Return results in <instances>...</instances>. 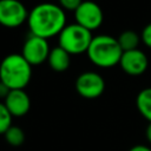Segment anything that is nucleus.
Masks as SVG:
<instances>
[{
  "label": "nucleus",
  "instance_id": "5",
  "mask_svg": "<svg viewBox=\"0 0 151 151\" xmlns=\"http://www.w3.org/2000/svg\"><path fill=\"white\" fill-rule=\"evenodd\" d=\"M28 19V12L20 0H0V25L18 27Z\"/></svg>",
  "mask_w": 151,
  "mask_h": 151
},
{
  "label": "nucleus",
  "instance_id": "6",
  "mask_svg": "<svg viewBox=\"0 0 151 151\" xmlns=\"http://www.w3.org/2000/svg\"><path fill=\"white\" fill-rule=\"evenodd\" d=\"M50 52L51 48L47 39L31 34L26 39L22 46L21 55L33 66V65H40L45 60H47Z\"/></svg>",
  "mask_w": 151,
  "mask_h": 151
},
{
  "label": "nucleus",
  "instance_id": "16",
  "mask_svg": "<svg viewBox=\"0 0 151 151\" xmlns=\"http://www.w3.org/2000/svg\"><path fill=\"white\" fill-rule=\"evenodd\" d=\"M83 2V0H59L60 7L65 11H76L80 4Z\"/></svg>",
  "mask_w": 151,
  "mask_h": 151
},
{
  "label": "nucleus",
  "instance_id": "10",
  "mask_svg": "<svg viewBox=\"0 0 151 151\" xmlns=\"http://www.w3.org/2000/svg\"><path fill=\"white\" fill-rule=\"evenodd\" d=\"M4 104L13 117H22L29 111L31 99L24 90H11Z\"/></svg>",
  "mask_w": 151,
  "mask_h": 151
},
{
  "label": "nucleus",
  "instance_id": "7",
  "mask_svg": "<svg viewBox=\"0 0 151 151\" xmlns=\"http://www.w3.org/2000/svg\"><path fill=\"white\" fill-rule=\"evenodd\" d=\"M76 22L88 31L97 29L103 22V11L93 1L85 0L74 11Z\"/></svg>",
  "mask_w": 151,
  "mask_h": 151
},
{
  "label": "nucleus",
  "instance_id": "18",
  "mask_svg": "<svg viewBox=\"0 0 151 151\" xmlns=\"http://www.w3.org/2000/svg\"><path fill=\"white\" fill-rule=\"evenodd\" d=\"M9 91H11V90H9L4 83L0 81V98H4V99H5V98L8 96Z\"/></svg>",
  "mask_w": 151,
  "mask_h": 151
},
{
  "label": "nucleus",
  "instance_id": "2",
  "mask_svg": "<svg viewBox=\"0 0 151 151\" xmlns=\"http://www.w3.org/2000/svg\"><path fill=\"white\" fill-rule=\"evenodd\" d=\"M32 77V65L19 53L6 55L0 63V81L9 90H24Z\"/></svg>",
  "mask_w": 151,
  "mask_h": 151
},
{
  "label": "nucleus",
  "instance_id": "13",
  "mask_svg": "<svg viewBox=\"0 0 151 151\" xmlns=\"http://www.w3.org/2000/svg\"><path fill=\"white\" fill-rule=\"evenodd\" d=\"M118 42H119L123 52L137 50V46L139 44V37L137 33H134L132 31H126L119 35Z\"/></svg>",
  "mask_w": 151,
  "mask_h": 151
},
{
  "label": "nucleus",
  "instance_id": "15",
  "mask_svg": "<svg viewBox=\"0 0 151 151\" xmlns=\"http://www.w3.org/2000/svg\"><path fill=\"white\" fill-rule=\"evenodd\" d=\"M12 114L7 110L4 103H0V134H5V132L12 126Z\"/></svg>",
  "mask_w": 151,
  "mask_h": 151
},
{
  "label": "nucleus",
  "instance_id": "20",
  "mask_svg": "<svg viewBox=\"0 0 151 151\" xmlns=\"http://www.w3.org/2000/svg\"><path fill=\"white\" fill-rule=\"evenodd\" d=\"M146 138H147V140L151 143V123H150L149 126L146 127Z\"/></svg>",
  "mask_w": 151,
  "mask_h": 151
},
{
  "label": "nucleus",
  "instance_id": "11",
  "mask_svg": "<svg viewBox=\"0 0 151 151\" xmlns=\"http://www.w3.org/2000/svg\"><path fill=\"white\" fill-rule=\"evenodd\" d=\"M70 53H67L64 48H61L60 46H55L51 50L50 55H48V65L50 67L55 71V72H63L66 71L70 66L71 63V58H70Z\"/></svg>",
  "mask_w": 151,
  "mask_h": 151
},
{
  "label": "nucleus",
  "instance_id": "4",
  "mask_svg": "<svg viewBox=\"0 0 151 151\" xmlns=\"http://www.w3.org/2000/svg\"><path fill=\"white\" fill-rule=\"evenodd\" d=\"M58 37V46L64 48L70 54H80L87 52L93 39L91 31L78 25L77 22L66 25Z\"/></svg>",
  "mask_w": 151,
  "mask_h": 151
},
{
  "label": "nucleus",
  "instance_id": "1",
  "mask_svg": "<svg viewBox=\"0 0 151 151\" xmlns=\"http://www.w3.org/2000/svg\"><path fill=\"white\" fill-rule=\"evenodd\" d=\"M27 22L31 34L48 39L57 34L59 35L66 26V15L59 5L41 2L31 9Z\"/></svg>",
  "mask_w": 151,
  "mask_h": 151
},
{
  "label": "nucleus",
  "instance_id": "17",
  "mask_svg": "<svg viewBox=\"0 0 151 151\" xmlns=\"http://www.w3.org/2000/svg\"><path fill=\"white\" fill-rule=\"evenodd\" d=\"M142 39H143V41H144L149 47H151V24L147 25V26L144 28V31H143V33H142Z\"/></svg>",
  "mask_w": 151,
  "mask_h": 151
},
{
  "label": "nucleus",
  "instance_id": "14",
  "mask_svg": "<svg viewBox=\"0 0 151 151\" xmlns=\"http://www.w3.org/2000/svg\"><path fill=\"white\" fill-rule=\"evenodd\" d=\"M5 139L6 142L12 146H20L25 142V133L19 126H11L5 132Z\"/></svg>",
  "mask_w": 151,
  "mask_h": 151
},
{
  "label": "nucleus",
  "instance_id": "3",
  "mask_svg": "<svg viewBox=\"0 0 151 151\" xmlns=\"http://www.w3.org/2000/svg\"><path fill=\"white\" fill-rule=\"evenodd\" d=\"M86 53L94 65L99 67H112L120 61L123 50L118 39L101 34L93 37Z\"/></svg>",
  "mask_w": 151,
  "mask_h": 151
},
{
  "label": "nucleus",
  "instance_id": "19",
  "mask_svg": "<svg viewBox=\"0 0 151 151\" xmlns=\"http://www.w3.org/2000/svg\"><path fill=\"white\" fill-rule=\"evenodd\" d=\"M129 151H151V149L145 146V145H134Z\"/></svg>",
  "mask_w": 151,
  "mask_h": 151
},
{
  "label": "nucleus",
  "instance_id": "9",
  "mask_svg": "<svg viewBox=\"0 0 151 151\" xmlns=\"http://www.w3.org/2000/svg\"><path fill=\"white\" fill-rule=\"evenodd\" d=\"M119 64L127 74L139 76L147 67V58L142 51L132 50V51L123 52Z\"/></svg>",
  "mask_w": 151,
  "mask_h": 151
},
{
  "label": "nucleus",
  "instance_id": "8",
  "mask_svg": "<svg viewBox=\"0 0 151 151\" xmlns=\"http://www.w3.org/2000/svg\"><path fill=\"white\" fill-rule=\"evenodd\" d=\"M76 90L84 98H98L105 90V81L103 77L96 72H84L79 74L76 80Z\"/></svg>",
  "mask_w": 151,
  "mask_h": 151
},
{
  "label": "nucleus",
  "instance_id": "12",
  "mask_svg": "<svg viewBox=\"0 0 151 151\" xmlns=\"http://www.w3.org/2000/svg\"><path fill=\"white\" fill-rule=\"evenodd\" d=\"M136 103L140 114L151 123V87L140 91L137 96Z\"/></svg>",
  "mask_w": 151,
  "mask_h": 151
}]
</instances>
